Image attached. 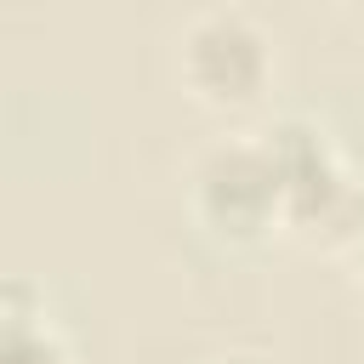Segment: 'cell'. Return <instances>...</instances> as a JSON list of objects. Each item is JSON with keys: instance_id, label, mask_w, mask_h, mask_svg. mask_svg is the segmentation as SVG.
I'll list each match as a JSON object with an SVG mask.
<instances>
[{"instance_id": "6da1fadb", "label": "cell", "mask_w": 364, "mask_h": 364, "mask_svg": "<svg viewBox=\"0 0 364 364\" xmlns=\"http://www.w3.org/2000/svg\"><path fill=\"white\" fill-rule=\"evenodd\" d=\"M273 176H279V205H284V228L301 239H324V245H347V233L364 216V188L347 176L336 142L301 119L284 114L262 131Z\"/></svg>"}, {"instance_id": "7a4b0ae2", "label": "cell", "mask_w": 364, "mask_h": 364, "mask_svg": "<svg viewBox=\"0 0 364 364\" xmlns=\"http://www.w3.org/2000/svg\"><path fill=\"white\" fill-rule=\"evenodd\" d=\"M188 205L199 228L222 245H256L273 228H284L279 176L262 136H222L210 142L188 171Z\"/></svg>"}, {"instance_id": "3957f363", "label": "cell", "mask_w": 364, "mask_h": 364, "mask_svg": "<svg viewBox=\"0 0 364 364\" xmlns=\"http://www.w3.org/2000/svg\"><path fill=\"white\" fill-rule=\"evenodd\" d=\"M176 80L193 102L216 114L256 108L273 85V40L233 6L199 11L176 40Z\"/></svg>"}, {"instance_id": "277c9868", "label": "cell", "mask_w": 364, "mask_h": 364, "mask_svg": "<svg viewBox=\"0 0 364 364\" xmlns=\"http://www.w3.org/2000/svg\"><path fill=\"white\" fill-rule=\"evenodd\" d=\"M0 364H74L68 336L57 330V318L46 313V301L34 296L28 279L6 284V307H0Z\"/></svg>"}, {"instance_id": "5b68a950", "label": "cell", "mask_w": 364, "mask_h": 364, "mask_svg": "<svg viewBox=\"0 0 364 364\" xmlns=\"http://www.w3.org/2000/svg\"><path fill=\"white\" fill-rule=\"evenodd\" d=\"M341 250H347V262H353V273H358V284H364V216H358V228L347 233Z\"/></svg>"}, {"instance_id": "8992f818", "label": "cell", "mask_w": 364, "mask_h": 364, "mask_svg": "<svg viewBox=\"0 0 364 364\" xmlns=\"http://www.w3.org/2000/svg\"><path fill=\"white\" fill-rule=\"evenodd\" d=\"M347 6H353V11H358V17H364V0H347Z\"/></svg>"}, {"instance_id": "52a82bcc", "label": "cell", "mask_w": 364, "mask_h": 364, "mask_svg": "<svg viewBox=\"0 0 364 364\" xmlns=\"http://www.w3.org/2000/svg\"><path fill=\"white\" fill-rule=\"evenodd\" d=\"M233 364H245V358H233Z\"/></svg>"}]
</instances>
